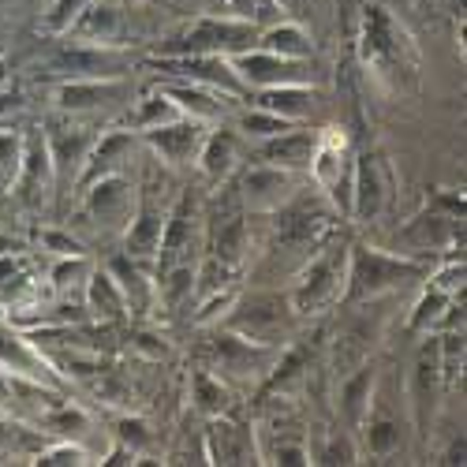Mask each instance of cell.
<instances>
[{
  "label": "cell",
  "mask_w": 467,
  "mask_h": 467,
  "mask_svg": "<svg viewBox=\"0 0 467 467\" xmlns=\"http://www.w3.org/2000/svg\"><path fill=\"white\" fill-rule=\"evenodd\" d=\"M359 49L367 71H374V79L381 87H415L419 79V53L411 46V34L389 16L385 8H367L363 12V34H359Z\"/></svg>",
  "instance_id": "cell-1"
},
{
  "label": "cell",
  "mask_w": 467,
  "mask_h": 467,
  "mask_svg": "<svg viewBox=\"0 0 467 467\" xmlns=\"http://www.w3.org/2000/svg\"><path fill=\"white\" fill-rule=\"evenodd\" d=\"M348 247L344 240H329L322 251H310L303 274L288 296L292 315H322L326 306L340 303L348 281Z\"/></svg>",
  "instance_id": "cell-2"
},
{
  "label": "cell",
  "mask_w": 467,
  "mask_h": 467,
  "mask_svg": "<svg viewBox=\"0 0 467 467\" xmlns=\"http://www.w3.org/2000/svg\"><path fill=\"white\" fill-rule=\"evenodd\" d=\"M254 46H258V26L228 16H202L183 34L169 37L161 46V57H232Z\"/></svg>",
  "instance_id": "cell-3"
},
{
  "label": "cell",
  "mask_w": 467,
  "mask_h": 467,
  "mask_svg": "<svg viewBox=\"0 0 467 467\" xmlns=\"http://www.w3.org/2000/svg\"><path fill=\"white\" fill-rule=\"evenodd\" d=\"M419 274V265L397 254H385L374 247H352L348 251V281H344V296L340 303H367L378 299L385 292L400 288L404 281H411Z\"/></svg>",
  "instance_id": "cell-4"
},
{
  "label": "cell",
  "mask_w": 467,
  "mask_h": 467,
  "mask_svg": "<svg viewBox=\"0 0 467 467\" xmlns=\"http://www.w3.org/2000/svg\"><path fill=\"white\" fill-rule=\"evenodd\" d=\"M441 393H445V370H441V340L438 337H426L415 352V363H411V374H408V400H411V415H415V426L419 434L431 431V422L438 415V404H441Z\"/></svg>",
  "instance_id": "cell-5"
},
{
  "label": "cell",
  "mask_w": 467,
  "mask_h": 467,
  "mask_svg": "<svg viewBox=\"0 0 467 467\" xmlns=\"http://www.w3.org/2000/svg\"><path fill=\"white\" fill-rule=\"evenodd\" d=\"M232 71L240 75L244 90H269V87H288V83H306L310 71H306V60H292V57H281V53H269L262 46L254 49H244V53H232L228 57Z\"/></svg>",
  "instance_id": "cell-6"
},
{
  "label": "cell",
  "mask_w": 467,
  "mask_h": 467,
  "mask_svg": "<svg viewBox=\"0 0 467 467\" xmlns=\"http://www.w3.org/2000/svg\"><path fill=\"white\" fill-rule=\"evenodd\" d=\"M389 194H393V172L378 150H363L352 165V221H374L385 213Z\"/></svg>",
  "instance_id": "cell-7"
},
{
  "label": "cell",
  "mask_w": 467,
  "mask_h": 467,
  "mask_svg": "<svg viewBox=\"0 0 467 467\" xmlns=\"http://www.w3.org/2000/svg\"><path fill=\"white\" fill-rule=\"evenodd\" d=\"M292 315V306L281 303L277 296H258L244 306H236V315L228 318V333H236L251 344H277L285 337V322Z\"/></svg>",
  "instance_id": "cell-8"
},
{
  "label": "cell",
  "mask_w": 467,
  "mask_h": 467,
  "mask_svg": "<svg viewBox=\"0 0 467 467\" xmlns=\"http://www.w3.org/2000/svg\"><path fill=\"white\" fill-rule=\"evenodd\" d=\"M142 139L150 142L153 153H158V161H165L172 169H187V165H194V158H199V146L206 139V124L191 120V116H180L172 124L142 131Z\"/></svg>",
  "instance_id": "cell-9"
},
{
  "label": "cell",
  "mask_w": 467,
  "mask_h": 467,
  "mask_svg": "<svg viewBox=\"0 0 467 467\" xmlns=\"http://www.w3.org/2000/svg\"><path fill=\"white\" fill-rule=\"evenodd\" d=\"M244 251H247V221H244L240 194L232 187V194H224L210 217V254L221 258L224 265H236Z\"/></svg>",
  "instance_id": "cell-10"
},
{
  "label": "cell",
  "mask_w": 467,
  "mask_h": 467,
  "mask_svg": "<svg viewBox=\"0 0 467 467\" xmlns=\"http://www.w3.org/2000/svg\"><path fill=\"white\" fill-rule=\"evenodd\" d=\"M194 232H199V210H194L191 194H180L172 202V210L165 213V228H161V247H158V277L172 265L191 262L187 251L194 247Z\"/></svg>",
  "instance_id": "cell-11"
},
{
  "label": "cell",
  "mask_w": 467,
  "mask_h": 467,
  "mask_svg": "<svg viewBox=\"0 0 467 467\" xmlns=\"http://www.w3.org/2000/svg\"><path fill=\"white\" fill-rule=\"evenodd\" d=\"M292 187H296V180H292L288 169H277V165H265L262 161V165H254V169H247L240 176L236 194H240V202L247 210L274 213V210H281L292 199Z\"/></svg>",
  "instance_id": "cell-12"
},
{
  "label": "cell",
  "mask_w": 467,
  "mask_h": 467,
  "mask_svg": "<svg viewBox=\"0 0 467 467\" xmlns=\"http://www.w3.org/2000/svg\"><path fill=\"white\" fill-rule=\"evenodd\" d=\"M378 333H381V315L374 318L370 326V306L356 310L352 318H348V326L337 333V348H333V374L337 378H348L356 367H363L374 352L378 344Z\"/></svg>",
  "instance_id": "cell-13"
},
{
  "label": "cell",
  "mask_w": 467,
  "mask_h": 467,
  "mask_svg": "<svg viewBox=\"0 0 467 467\" xmlns=\"http://www.w3.org/2000/svg\"><path fill=\"white\" fill-rule=\"evenodd\" d=\"M57 183L53 161H49V142L46 135H30L23 142V161L16 172V199L23 206H42L49 199V187Z\"/></svg>",
  "instance_id": "cell-14"
},
{
  "label": "cell",
  "mask_w": 467,
  "mask_h": 467,
  "mask_svg": "<svg viewBox=\"0 0 467 467\" xmlns=\"http://www.w3.org/2000/svg\"><path fill=\"white\" fill-rule=\"evenodd\" d=\"M83 210L101 224H124L135 213V187L120 176H105L83 187Z\"/></svg>",
  "instance_id": "cell-15"
},
{
  "label": "cell",
  "mask_w": 467,
  "mask_h": 467,
  "mask_svg": "<svg viewBox=\"0 0 467 467\" xmlns=\"http://www.w3.org/2000/svg\"><path fill=\"white\" fill-rule=\"evenodd\" d=\"M165 67L172 75H183L187 83H199V87H210L224 98H240L247 94L240 75L232 71L228 57H165Z\"/></svg>",
  "instance_id": "cell-16"
},
{
  "label": "cell",
  "mask_w": 467,
  "mask_h": 467,
  "mask_svg": "<svg viewBox=\"0 0 467 467\" xmlns=\"http://www.w3.org/2000/svg\"><path fill=\"white\" fill-rule=\"evenodd\" d=\"M135 153V131H109L101 139H94L90 153H87V165L75 180V187H90L94 180H105V176H120L124 165L131 161Z\"/></svg>",
  "instance_id": "cell-17"
},
{
  "label": "cell",
  "mask_w": 467,
  "mask_h": 467,
  "mask_svg": "<svg viewBox=\"0 0 467 467\" xmlns=\"http://www.w3.org/2000/svg\"><path fill=\"white\" fill-rule=\"evenodd\" d=\"M124 67L120 53L112 46H98V49H64L57 60H53V71H64L71 79H116Z\"/></svg>",
  "instance_id": "cell-18"
},
{
  "label": "cell",
  "mask_w": 467,
  "mask_h": 467,
  "mask_svg": "<svg viewBox=\"0 0 467 467\" xmlns=\"http://www.w3.org/2000/svg\"><path fill=\"white\" fill-rule=\"evenodd\" d=\"M124 30H128V19H124V12L120 8H112V5H90L79 12V19L71 23V30L67 34H75L79 42H87V46H116L124 37Z\"/></svg>",
  "instance_id": "cell-19"
},
{
  "label": "cell",
  "mask_w": 467,
  "mask_h": 467,
  "mask_svg": "<svg viewBox=\"0 0 467 467\" xmlns=\"http://www.w3.org/2000/svg\"><path fill=\"white\" fill-rule=\"evenodd\" d=\"M49 142V161H53V176L60 187H67L71 180H79L83 165H87V153L94 146V135L87 131H53L46 135Z\"/></svg>",
  "instance_id": "cell-20"
},
{
  "label": "cell",
  "mask_w": 467,
  "mask_h": 467,
  "mask_svg": "<svg viewBox=\"0 0 467 467\" xmlns=\"http://www.w3.org/2000/svg\"><path fill=\"white\" fill-rule=\"evenodd\" d=\"M165 213H169V210H158L150 199H142V206L131 213L128 236H124V247H128V258H131V262L158 258V247H161V228H165Z\"/></svg>",
  "instance_id": "cell-21"
},
{
  "label": "cell",
  "mask_w": 467,
  "mask_h": 467,
  "mask_svg": "<svg viewBox=\"0 0 467 467\" xmlns=\"http://www.w3.org/2000/svg\"><path fill=\"white\" fill-rule=\"evenodd\" d=\"M315 146H318L315 131H292L288 128V131H281V135L262 142V161L277 165V169H288V172H299V169H310Z\"/></svg>",
  "instance_id": "cell-22"
},
{
  "label": "cell",
  "mask_w": 467,
  "mask_h": 467,
  "mask_svg": "<svg viewBox=\"0 0 467 467\" xmlns=\"http://www.w3.org/2000/svg\"><path fill=\"white\" fill-rule=\"evenodd\" d=\"M254 438L244 426L217 419L206 434V460L210 463H254Z\"/></svg>",
  "instance_id": "cell-23"
},
{
  "label": "cell",
  "mask_w": 467,
  "mask_h": 467,
  "mask_svg": "<svg viewBox=\"0 0 467 467\" xmlns=\"http://www.w3.org/2000/svg\"><path fill=\"white\" fill-rule=\"evenodd\" d=\"M213 352H217L221 370L232 374V378H247V374L262 370V363L274 359V352H269L265 344H251V340H244L236 333H221L213 340Z\"/></svg>",
  "instance_id": "cell-24"
},
{
  "label": "cell",
  "mask_w": 467,
  "mask_h": 467,
  "mask_svg": "<svg viewBox=\"0 0 467 467\" xmlns=\"http://www.w3.org/2000/svg\"><path fill=\"white\" fill-rule=\"evenodd\" d=\"M236 161H240V139L232 135V131H224V128L206 131V139L199 146V158H194V165L202 169V176L213 180V183H221V180L232 176Z\"/></svg>",
  "instance_id": "cell-25"
},
{
  "label": "cell",
  "mask_w": 467,
  "mask_h": 467,
  "mask_svg": "<svg viewBox=\"0 0 467 467\" xmlns=\"http://www.w3.org/2000/svg\"><path fill=\"white\" fill-rule=\"evenodd\" d=\"M120 94H124L120 79H71L57 90V105L64 112H90V109L116 101Z\"/></svg>",
  "instance_id": "cell-26"
},
{
  "label": "cell",
  "mask_w": 467,
  "mask_h": 467,
  "mask_svg": "<svg viewBox=\"0 0 467 467\" xmlns=\"http://www.w3.org/2000/svg\"><path fill=\"white\" fill-rule=\"evenodd\" d=\"M0 367H8V374L16 378H26V381H37V385H57V378L49 374L53 367L42 359L30 348V340L23 337H8V333H0Z\"/></svg>",
  "instance_id": "cell-27"
},
{
  "label": "cell",
  "mask_w": 467,
  "mask_h": 467,
  "mask_svg": "<svg viewBox=\"0 0 467 467\" xmlns=\"http://www.w3.org/2000/svg\"><path fill=\"white\" fill-rule=\"evenodd\" d=\"M254 105H258V109H265V112L285 116L288 124H299V120H306V116L315 112L318 98H315V90H306L303 83H288V87H269V90H258V101H254Z\"/></svg>",
  "instance_id": "cell-28"
},
{
  "label": "cell",
  "mask_w": 467,
  "mask_h": 467,
  "mask_svg": "<svg viewBox=\"0 0 467 467\" xmlns=\"http://www.w3.org/2000/svg\"><path fill=\"white\" fill-rule=\"evenodd\" d=\"M374 381H378V374H374V367H367V363L356 367L348 378H340V411H344V419H348V426H352V431H359L363 419H367V411H370Z\"/></svg>",
  "instance_id": "cell-29"
},
{
  "label": "cell",
  "mask_w": 467,
  "mask_h": 467,
  "mask_svg": "<svg viewBox=\"0 0 467 467\" xmlns=\"http://www.w3.org/2000/svg\"><path fill=\"white\" fill-rule=\"evenodd\" d=\"M161 90L180 105L183 116H191V120L210 124V120H221V116H224V94H217V90H210V87H199V83H172V87H161Z\"/></svg>",
  "instance_id": "cell-30"
},
{
  "label": "cell",
  "mask_w": 467,
  "mask_h": 467,
  "mask_svg": "<svg viewBox=\"0 0 467 467\" xmlns=\"http://www.w3.org/2000/svg\"><path fill=\"white\" fill-rule=\"evenodd\" d=\"M258 46L269 49V53H281V57H292V60H310L315 57V42L310 34L299 26V23H288V19H277L258 30Z\"/></svg>",
  "instance_id": "cell-31"
},
{
  "label": "cell",
  "mask_w": 467,
  "mask_h": 467,
  "mask_svg": "<svg viewBox=\"0 0 467 467\" xmlns=\"http://www.w3.org/2000/svg\"><path fill=\"white\" fill-rule=\"evenodd\" d=\"M87 306L105 322H120L128 315L124 292H120V285L112 281L109 269H94V274L87 277Z\"/></svg>",
  "instance_id": "cell-32"
},
{
  "label": "cell",
  "mask_w": 467,
  "mask_h": 467,
  "mask_svg": "<svg viewBox=\"0 0 467 467\" xmlns=\"http://www.w3.org/2000/svg\"><path fill=\"white\" fill-rule=\"evenodd\" d=\"M109 274H112V281L120 285V292H124L128 315H146L150 299H153V281H146V277L139 274V269L131 265V258H116V262L109 265Z\"/></svg>",
  "instance_id": "cell-33"
},
{
  "label": "cell",
  "mask_w": 467,
  "mask_h": 467,
  "mask_svg": "<svg viewBox=\"0 0 467 467\" xmlns=\"http://www.w3.org/2000/svg\"><path fill=\"white\" fill-rule=\"evenodd\" d=\"M180 116H183L180 105L165 90H158V94H150V98H142L135 105V112L128 116V124H131V131H153V128H161V124L180 120Z\"/></svg>",
  "instance_id": "cell-34"
},
{
  "label": "cell",
  "mask_w": 467,
  "mask_h": 467,
  "mask_svg": "<svg viewBox=\"0 0 467 467\" xmlns=\"http://www.w3.org/2000/svg\"><path fill=\"white\" fill-rule=\"evenodd\" d=\"M221 12L217 16H228V19H244L251 26H269V23H277L285 19V8L277 5V0H217Z\"/></svg>",
  "instance_id": "cell-35"
},
{
  "label": "cell",
  "mask_w": 467,
  "mask_h": 467,
  "mask_svg": "<svg viewBox=\"0 0 467 467\" xmlns=\"http://www.w3.org/2000/svg\"><path fill=\"white\" fill-rule=\"evenodd\" d=\"M445 310H452V296L438 285L426 288V296L415 303V315L408 318V329L411 333H431V326H438L445 318Z\"/></svg>",
  "instance_id": "cell-36"
},
{
  "label": "cell",
  "mask_w": 467,
  "mask_h": 467,
  "mask_svg": "<svg viewBox=\"0 0 467 467\" xmlns=\"http://www.w3.org/2000/svg\"><path fill=\"white\" fill-rule=\"evenodd\" d=\"M240 128H244V135L247 139H274V135H281V131H288L292 124L285 120V116H277V112H265V109H251L247 116H244V120H240Z\"/></svg>",
  "instance_id": "cell-37"
},
{
  "label": "cell",
  "mask_w": 467,
  "mask_h": 467,
  "mask_svg": "<svg viewBox=\"0 0 467 467\" xmlns=\"http://www.w3.org/2000/svg\"><path fill=\"white\" fill-rule=\"evenodd\" d=\"M194 400H199V411L206 415H221L228 408V393L221 378H210V374H194Z\"/></svg>",
  "instance_id": "cell-38"
},
{
  "label": "cell",
  "mask_w": 467,
  "mask_h": 467,
  "mask_svg": "<svg viewBox=\"0 0 467 467\" xmlns=\"http://www.w3.org/2000/svg\"><path fill=\"white\" fill-rule=\"evenodd\" d=\"M90 5V0H57V5L42 16V30L46 34H67L71 23L79 19V12Z\"/></svg>",
  "instance_id": "cell-39"
},
{
  "label": "cell",
  "mask_w": 467,
  "mask_h": 467,
  "mask_svg": "<svg viewBox=\"0 0 467 467\" xmlns=\"http://www.w3.org/2000/svg\"><path fill=\"white\" fill-rule=\"evenodd\" d=\"M87 277H90V265L83 254H60V262L53 265V288H60V292H67L71 285H79Z\"/></svg>",
  "instance_id": "cell-40"
},
{
  "label": "cell",
  "mask_w": 467,
  "mask_h": 467,
  "mask_svg": "<svg viewBox=\"0 0 467 467\" xmlns=\"http://www.w3.org/2000/svg\"><path fill=\"white\" fill-rule=\"evenodd\" d=\"M37 463H42V467H83V463H87V452H83L79 445L64 441V445L46 449L42 456H37Z\"/></svg>",
  "instance_id": "cell-41"
},
{
  "label": "cell",
  "mask_w": 467,
  "mask_h": 467,
  "mask_svg": "<svg viewBox=\"0 0 467 467\" xmlns=\"http://www.w3.org/2000/svg\"><path fill=\"white\" fill-rule=\"evenodd\" d=\"M46 422L53 426V431H60V434H87V426H90L79 408H57V411L46 415Z\"/></svg>",
  "instance_id": "cell-42"
},
{
  "label": "cell",
  "mask_w": 467,
  "mask_h": 467,
  "mask_svg": "<svg viewBox=\"0 0 467 467\" xmlns=\"http://www.w3.org/2000/svg\"><path fill=\"white\" fill-rule=\"evenodd\" d=\"M23 142H26V139H19L16 131L0 135V169H5L12 180H16V172H19V161H23Z\"/></svg>",
  "instance_id": "cell-43"
},
{
  "label": "cell",
  "mask_w": 467,
  "mask_h": 467,
  "mask_svg": "<svg viewBox=\"0 0 467 467\" xmlns=\"http://www.w3.org/2000/svg\"><path fill=\"white\" fill-rule=\"evenodd\" d=\"M318 463H356V449L348 438H333L322 452H318Z\"/></svg>",
  "instance_id": "cell-44"
},
{
  "label": "cell",
  "mask_w": 467,
  "mask_h": 467,
  "mask_svg": "<svg viewBox=\"0 0 467 467\" xmlns=\"http://www.w3.org/2000/svg\"><path fill=\"white\" fill-rule=\"evenodd\" d=\"M120 441H124L131 452H139L142 445H150V434H146V426H142L139 419H124V422H120Z\"/></svg>",
  "instance_id": "cell-45"
},
{
  "label": "cell",
  "mask_w": 467,
  "mask_h": 467,
  "mask_svg": "<svg viewBox=\"0 0 467 467\" xmlns=\"http://www.w3.org/2000/svg\"><path fill=\"white\" fill-rule=\"evenodd\" d=\"M46 244H49V247H57V254H83V247L75 244V240H67V236H53V232L46 236Z\"/></svg>",
  "instance_id": "cell-46"
},
{
  "label": "cell",
  "mask_w": 467,
  "mask_h": 467,
  "mask_svg": "<svg viewBox=\"0 0 467 467\" xmlns=\"http://www.w3.org/2000/svg\"><path fill=\"white\" fill-rule=\"evenodd\" d=\"M139 348H142V352H146V356H153V359H161V356H165V344L158 348V344H153V337H146V333L139 337Z\"/></svg>",
  "instance_id": "cell-47"
},
{
  "label": "cell",
  "mask_w": 467,
  "mask_h": 467,
  "mask_svg": "<svg viewBox=\"0 0 467 467\" xmlns=\"http://www.w3.org/2000/svg\"><path fill=\"white\" fill-rule=\"evenodd\" d=\"M277 5L285 8V12H292V16H306L303 8H306V0H277Z\"/></svg>",
  "instance_id": "cell-48"
},
{
  "label": "cell",
  "mask_w": 467,
  "mask_h": 467,
  "mask_svg": "<svg viewBox=\"0 0 467 467\" xmlns=\"http://www.w3.org/2000/svg\"><path fill=\"white\" fill-rule=\"evenodd\" d=\"M415 5H419V8H426V5H431V0H415Z\"/></svg>",
  "instance_id": "cell-49"
}]
</instances>
